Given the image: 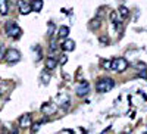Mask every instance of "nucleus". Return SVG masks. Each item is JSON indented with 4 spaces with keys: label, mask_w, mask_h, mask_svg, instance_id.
Returning a JSON list of instances; mask_svg holds the SVG:
<instances>
[{
    "label": "nucleus",
    "mask_w": 147,
    "mask_h": 134,
    "mask_svg": "<svg viewBox=\"0 0 147 134\" xmlns=\"http://www.w3.org/2000/svg\"><path fill=\"white\" fill-rule=\"evenodd\" d=\"M62 49L66 52H72L75 49V41L74 40H69V39H65V41L62 43Z\"/></svg>",
    "instance_id": "obj_9"
},
{
    "label": "nucleus",
    "mask_w": 147,
    "mask_h": 134,
    "mask_svg": "<svg viewBox=\"0 0 147 134\" xmlns=\"http://www.w3.org/2000/svg\"><path fill=\"white\" fill-rule=\"evenodd\" d=\"M138 75H140V77H143V78H147V68L141 69V71L138 72Z\"/></svg>",
    "instance_id": "obj_18"
},
{
    "label": "nucleus",
    "mask_w": 147,
    "mask_h": 134,
    "mask_svg": "<svg viewBox=\"0 0 147 134\" xmlns=\"http://www.w3.org/2000/svg\"><path fill=\"white\" fill-rule=\"evenodd\" d=\"M50 46H52V47H50L52 50H55V49H56V41H55V40H52V41H50Z\"/></svg>",
    "instance_id": "obj_20"
},
{
    "label": "nucleus",
    "mask_w": 147,
    "mask_h": 134,
    "mask_svg": "<svg viewBox=\"0 0 147 134\" xmlns=\"http://www.w3.org/2000/svg\"><path fill=\"white\" fill-rule=\"evenodd\" d=\"M30 5H31V10L32 12H40L41 7H43V0H32Z\"/></svg>",
    "instance_id": "obj_11"
},
{
    "label": "nucleus",
    "mask_w": 147,
    "mask_h": 134,
    "mask_svg": "<svg viewBox=\"0 0 147 134\" xmlns=\"http://www.w3.org/2000/svg\"><path fill=\"white\" fill-rule=\"evenodd\" d=\"M9 134H18V130H12Z\"/></svg>",
    "instance_id": "obj_22"
},
{
    "label": "nucleus",
    "mask_w": 147,
    "mask_h": 134,
    "mask_svg": "<svg viewBox=\"0 0 147 134\" xmlns=\"http://www.w3.org/2000/svg\"><path fill=\"white\" fill-rule=\"evenodd\" d=\"M41 78H43V84H49V80H50V75H49L47 72H43Z\"/></svg>",
    "instance_id": "obj_17"
},
{
    "label": "nucleus",
    "mask_w": 147,
    "mask_h": 134,
    "mask_svg": "<svg viewBox=\"0 0 147 134\" xmlns=\"http://www.w3.org/2000/svg\"><path fill=\"white\" fill-rule=\"evenodd\" d=\"M3 58H6V60L9 64H15V62H18V60L21 59V53L18 50H15V49H7V50L5 52Z\"/></svg>",
    "instance_id": "obj_4"
},
{
    "label": "nucleus",
    "mask_w": 147,
    "mask_h": 134,
    "mask_svg": "<svg viewBox=\"0 0 147 134\" xmlns=\"http://www.w3.org/2000/svg\"><path fill=\"white\" fill-rule=\"evenodd\" d=\"M68 34H69V27L63 25V27H60V28H59V37L66 39V37H68Z\"/></svg>",
    "instance_id": "obj_14"
},
{
    "label": "nucleus",
    "mask_w": 147,
    "mask_h": 134,
    "mask_svg": "<svg viewBox=\"0 0 147 134\" xmlns=\"http://www.w3.org/2000/svg\"><path fill=\"white\" fill-rule=\"evenodd\" d=\"M5 52H6V50H5V47H3V44H0V59H2V58L5 56Z\"/></svg>",
    "instance_id": "obj_19"
},
{
    "label": "nucleus",
    "mask_w": 147,
    "mask_h": 134,
    "mask_svg": "<svg viewBox=\"0 0 147 134\" xmlns=\"http://www.w3.org/2000/svg\"><path fill=\"white\" fill-rule=\"evenodd\" d=\"M110 21L113 22V27H115V30H119V19H118V16H116V12H112V15H110Z\"/></svg>",
    "instance_id": "obj_16"
},
{
    "label": "nucleus",
    "mask_w": 147,
    "mask_h": 134,
    "mask_svg": "<svg viewBox=\"0 0 147 134\" xmlns=\"http://www.w3.org/2000/svg\"><path fill=\"white\" fill-rule=\"evenodd\" d=\"M0 14H2V15H7L9 14V3H7V0H0Z\"/></svg>",
    "instance_id": "obj_12"
},
{
    "label": "nucleus",
    "mask_w": 147,
    "mask_h": 134,
    "mask_svg": "<svg viewBox=\"0 0 147 134\" xmlns=\"http://www.w3.org/2000/svg\"><path fill=\"white\" fill-rule=\"evenodd\" d=\"M41 112H43L44 115H52V114L56 112V106L52 105V103H46V105L41 106Z\"/></svg>",
    "instance_id": "obj_8"
},
{
    "label": "nucleus",
    "mask_w": 147,
    "mask_h": 134,
    "mask_svg": "<svg viewBox=\"0 0 147 134\" xmlns=\"http://www.w3.org/2000/svg\"><path fill=\"white\" fill-rule=\"evenodd\" d=\"M18 7H19V12L22 15H27L31 12V5L27 0H18Z\"/></svg>",
    "instance_id": "obj_6"
},
{
    "label": "nucleus",
    "mask_w": 147,
    "mask_h": 134,
    "mask_svg": "<svg viewBox=\"0 0 147 134\" xmlns=\"http://www.w3.org/2000/svg\"><path fill=\"white\" fill-rule=\"evenodd\" d=\"M60 59H62V64H65V62H66V59H68V58H66V56H62V58H60Z\"/></svg>",
    "instance_id": "obj_21"
},
{
    "label": "nucleus",
    "mask_w": 147,
    "mask_h": 134,
    "mask_svg": "<svg viewBox=\"0 0 147 134\" xmlns=\"http://www.w3.org/2000/svg\"><path fill=\"white\" fill-rule=\"evenodd\" d=\"M100 25H102V21L99 19V18H94V19H91L90 21V24H88V27H90V30H97V28H100Z\"/></svg>",
    "instance_id": "obj_13"
},
{
    "label": "nucleus",
    "mask_w": 147,
    "mask_h": 134,
    "mask_svg": "<svg viewBox=\"0 0 147 134\" xmlns=\"http://www.w3.org/2000/svg\"><path fill=\"white\" fill-rule=\"evenodd\" d=\"M5 30H6V34L9 35V37H13V39H18L19 35H21V28L16 25L15 22H7L6 24V27H5Z\"/></svg>",
    "instance_id": "obj_3"
},
{
    "label": "nucleus",
    "mask_w": 147,
    "mask_h": 134,
    "mask_svg": "<svg viewBox=\"0 0 147 134\" xmlns=\"http://www.w3.org/2000/svg\"><path fill=\"white\" fill-rule=\"evenodd\" d=\"M109 66H110V69H113L116 72H124L128 68V60L124 59V58H118V59L113 60V62H110Z\"/></svg>",
    "instance_id": "obj_2"
},
{
    "label": "nucleus",
    "mask_w": 147,
    "mask_h": 134,
    "mask_svg": "<svg viewBox=\"0 0 147 134\" xmlns=\"http://www.w3.org/2000/svg\"><path fill=\"white\" fill-rule=\"evenodd\" d=\"M146 134H147V128H146Z\"/></svg>",
    "instance_id": "obj_23"
},
{
    "label": "nucleus",
    "mask_w": 147,
    "mask_h": 134,
    "mask_svg": "<svg viewBox=\"0 0 147 134\" xmlns=\"http://www.w3.org/2000/svg\"><path fill=\"white\" fill-rule=\"evenodd\" d=\"M88 91H90V84L87 81H81L77 86V94L81 96V97H84L85 94H88Z\"/></svg>",
    "instance_id": "obj_5"
},
{
    "label": "nucleus",
    "mask_w": 147,
    "mask_h": 134,
    "mask_svg": "<svg viewBox=\"0 0 147 134\" xmlns=\"http://www.w3.org/2000/svg\"><path fill=\"white\" fill-rule=\"evenodd\" d=\"M113 87H115V81L112 78H107V77L100 78L99 81H97V84H96V90L99 93H106L109 90H112Z\"/></svg>",
    "instance_id": "obj_1"
},
{
    "label": "nucleus",
    "mask_w": 147,
    "mask_h": 134,
    "mask_svg": "<svg viewBox=\"0 0 147 134\" xmlns=\"http://www.w3.org/2000/svg\"><path fill=\"white\" fill-rule=\"evenodd\" d=\"M56 66H57V59L56 58H52L50 56V58L46 59V68L47 69H55Z\"/></svg>",
    "instance_id": "obj_10"
},
{
    "label": "nucleus",
    "mask_w": 147,
    "mask_h": 134,
    "mask_svg": "<svg viewBox=\"0 0 147 134\" xmlns=\"http://www.w3.org/2000/svg\"><path fill=\"white\" fill-rule=\"evenodd\" d=\"M31 124H32V119H31V115H30V114H25V115L21 116L19 125H21L22 128H27V127H30Z\"/></svg>",
    "instance_id": "obj_7"
},
{
    "label": "nucleus",
    "mask_w": 147,
    "mask_h": 134,
    "mask_svg": "<svg viewBox=\"0 0 147 134\" xmlns=\"http://www.w3.org/2000/svg\"><path fill=\"white\" fill-rule=\"evenodd\" d=\"M118 14H119L122 18H128V15H129V10H128V7H125V6H119V9H118Z\"/></svg>",
    "instance_id": "obj_15"
}]
</instances>
